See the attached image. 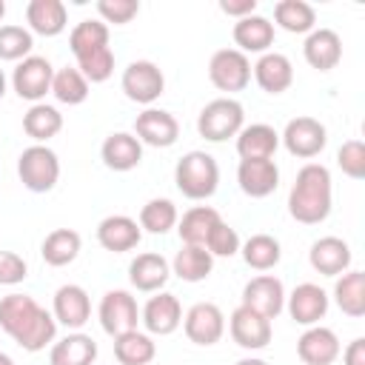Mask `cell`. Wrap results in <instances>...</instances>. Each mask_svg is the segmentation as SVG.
<instances>
[{
    "label": "cell",
    "instance_id": "3957f363",
    "mask_svg": "<svg viewBox=\"0 0 365 365\" xmlns=\"http://www.w3.org/2000/svg\"><path fill=\"white\" fill-rule=\"evenodd\" d=\"M174 182L188 200H208L220 185V165L208 151H188L174 165Z\"/></svg>",
    "mask_w": 365,
    "mask_h": 365
},
{
    "label": "cell",
    "instance_id": "5b68a950",
    "mask_svg": "<svg viewBox=\"0 0 365 365\" xmlns=\"http://www.w3.org/2000/svg\"><path fill=\"white\" fill-rule=\"evenodd\" d=\"M17 177L29 191L46 194L60 180V160L48 145L34 143V145L23 148V154L17 157Z\"/></svg>",
    "mask_w": 365,
    "mask_h": 365
},
{
    "label": "cell",
    "instance_id": "484cf974",
    "mask_svg": "<svg viewBox=\"0 0 365 365\" xmlns=\"http://www.w3.org/2000/svg\"><path fill=\"white\" fill-rule=\"evenodd\" d=\"M171 277V265L163 254H154V251H145V254H137L128 265V279L137 291L143 294H154L160 291Z\"/></svg>",
    "mask_w": 365,
    "mask_h": 365
},
{
    "label": "cell",
    "instance_id": "4316f807",
    "mask_svg": "<svg viewBox=\"0 0 365 365\" xmlns=\"http://www.w3.org/2000/svg\"><path fill=\"white\" fill-rule=\"evenodd\" d=\"M26 23L31 34L40 37H57L68 26V11L63 0H31L26 6Z\"/></svg>",
    "mask_w": 365,
    "mask_h": 365
},
{
    "label": "cell",
    "instance_id": "5bb4252c",
    "mask_svg": "<svg viewBox=\"0 0 365 365\" xmlns=\"http://www.w3.org/2000/svg\"><path fill=\"white\" fill-rule=\"evenodd\" d=\"M140 322L145 325V334L151 336H168L182 325V305L174 294L157 291L140 311Z\"/></svg>",
    "mask_w": 365,
    "mask_h": 365
},
{
    "label": "cell",
    "instance_id": "d590c367",
    "mask_svg": "<svg viewBox=\"0 0 365 365\" xmlns=\"http://www.w3.org/2000/svg\"><path fill=\"white\" fill-rule=\"evenodd\" d=\"M274 20L288 34H311L317 29V11L305 0H279L274 6Z\"/></svg>",
    "mask_w": 365,
    "mask_h": 365
},
{
    "label": "cell",
    "instance_id": "277c9868",
    "mask_svg": "<svg viewBox=\"0 0 365 365\" xmlns=\"http://www.w3.org/2000/svg\"><path fill=\"white\" fill-rule=\"evenodd\" d=\"M245 125V108L234 97H217L202 106L197 117V131L208 143H225L228 137H237Z\"/></svg>",
    "mask_w": 365,
    "mask_h": 365
},
{
    "label": "cell",
    "instance_id": "e575fe53",
    "mask_svg": "<svg viewBox=\"0 0 365 365\" xmlns=\"http://www.w3.org/2000/svg\"><path fill=\"white\" fill-rule=\"evenodd\" d=\"M63 128V114L48 106V103H34L26 114H23V131L37 143L46 145L51 137H57Z\"/></svg>",
    "mask_w": 365,
    "mask_h": 365
},
{
    "label": "cell",
    "instance_id": "83f0119b",
    "mask_svg": "<svg viewBox=\"0 0 365 365\" xmlns=\"http://www.w3.org/2000/svg\"><path fill=\"white\" fill-rule=\"evenodd\" d=\"M279 148V134L268 123L242 125L237 134V154L240 160H271Z\"/></svg>",
    "mask_w": 365,
    "mask_h": 365
},
{
    "label": "cell",
    "instance_id": "f546056e",
    "mask_svg": "<svg viewBox=\"0 0 365 365\" xmlns=\"http://www.w3.org/2000/svg\"><path fill=\"white\" fill-rule=\"evenodd\" d=\"M168 265H171V274H177L182 282H202L214 271V257L202 245H185L182 242Z\"/></svg>",
    "mask_w": 365,
    "mask_h": 365
},
{
    "label": "cell",
    "instance_id": "f1b7e54d",
    "mask_svg": "<svg viewBox=\"0 0 365 365\" xmlns=\"http://www.w3.org/2000/svg\"><path fill=\"white\" fill-rule=\"evenodd\" d=\"M94 359L97 342L83 331H71L63 339H54L48 351V365H94Z\"/></svg>",
    "mask_w": 365,
    "mask_h": 365
},
{
    "label": "cell",
    "instance_id": "9c48e42d",
    "mask_svg": "<svg viewBox=\"0 0 365 365\" xmlns=\"http://www.w3.org/2000/svg\"><path fill=\"white\" fill-rule=\"evenodd\" d=\"M208 80L220 91H242L251 83V60L237 48H220L208 60Z\"/></svg>",
    "mask_w": 365,
    "mask_h": 365
},
{
    "label": "cell",
    "instance_id": "52a82bcc",
    "mask_svg": "<svg viewBox=\"0 0 365 365\" xmlns=\"http://www.w3.org/2000/svg\"><path fill=\"white\" fill-rule=\"evenodd\" d=\"M120 86H123V94L131 100V103H140V106H148L165 91V77L160 71L157 63L151 60H134L125 66L123 77H120Z\"/></svg>",
    "mask_w": 365,
    "mask_h": 365
},
{
    "label": "cell",
    "instance_id": "8d00e7d4",
    "mask_svg": "<svg viewBox=\"0 0 365 365\" xmlns=\"http://www.w3.org/2000/svg\"><path fill=\"white\" fill-rule=\"evenodd\" d=\"M240 254H242L245 265L254 268V271H271V268L282 259L279 240L271 237V234H251V237L240 245Z\"/></svg>",
    "mask_w": 365,
    "mask_h": 365
},
{
    "label": "cell",
    "instance_id": "4fadbf2b",
    "mask_svg": "<svg viewBox=\"0 0 365 365\" xmlns=\"http://www.w3.org/2000/svg\"><path fill=\"white\" fill-rule=\"evenodd\" d=\"M134 137L151 148H168L180 137V123L165 108H145L134 120Z\"/></svg>",
    "mask_w": 365,
    "mask_h": 365
},
{
    "label": "cell",
    "instance_id": "cb8c5ba5",
    "mask_svg": "<svg viewBox=\"0 0 365 365\" xmlns=\"http://www.w3.org/2000/svg\"><path fill=\"white\" fill-rule=\"evenodd\" d=\"M302 57L317 71L336 68V63L342 60V40H339V34L334 29H314L311 34H305Z\"/></svg>",
    "mask_w": 365,
    "mask_h": 365
},
{
    "label": "cell",
    "instance_id": "ffe728a7",
    "mask_svg": "<svg viewBox=\"0 0 365 365\" xmlns=\"http://www.w3.org/2000/svg\"><path fill=\"white\" fill-rule=\"evenodd\" d=\"M351 259H354L351 245L339 237H319L308 251L311 268L322 277H339V274L351 271Z\"/></svg>",
    "mask_w": 365,
    "mask_h": 365
},
{
    "label": "cell",
    "instance_id": "7a4b0ae2",
    "mask_svg": "<svg viewBox=\"0 0 365 365\" xmlns=\"http://www.w3.org/2000/svg\"><path fill=\"white\" fill-rule=\"evenodd\" d=\"M334 202L331 171L322 163H305L288 194V214L302 225H317L328 220Z\"/></svg>",
    "mask_w": 365,
    "mask_h": 365
},
{
    "label": "cell",
    "instance_id": "603a6c76",
    "mask_svg": "<svg viewBox=\"0 0 365 365\" xmlns=\"http://www.w3.org/2000/svg\"><path fill=\"white\" fill-rule=\"evenodd\" d=\"M231 37L237 43V51L248 54H265L274 46V23L262 14H248L234 23Z\"/></svg>",
    "mask_w": 365,
    "mask_h": 365
},
{
    "label": "cell",
    "instance_id": "f5cc1de1",
    "mask_svg": "<svg viewBox=\"0 0 365 365\" xmlns=\"http://www.w3.org/2000/svg\"><path fill=\"white\" fill-rule=\"evenodd\" d=\"M3 17H6V3L0 0V20H3Z\"/></svg>",
    "mask_w": 365,
    "mask_h": 365
},
{
    "label": "cell",
    "instance_id": "2e32d148",
    "mask_svg": "<svg viewBox=\"0 0 365 365\" xmlns=\"http://www.w3.org/2000/svg\"><path fill=\"white\" fill-rule=\"evenodd\" d=\"M228 331H231V339L245 351H262L271 342V319L259 317L257 311H251L245 305L231 311Z\"/></svg>",
    "mask_w": 365,
    "mask_h": 365
},
{
    "label": "cell",
    "instance_id": "7c38bea8",
    "mask_svg": "<svg viewBox=\"0 0 365 365\" xmlns=\"http://www.w3.org/2000/svg\"><path fill=\"white\" fill-rule=\"evenodd\" d=\"M182 331L194 345H217L225 334V314L214 302H197L182 317Z\"/></svg>",
    "mask_w": 365,
    "mask_h": 365
},
{
    "label": "cell",
    "instance_id": "7dc6e473",
    "mask_svg": "<svg viewBox=\"0 0 365 365\" xmlns=\"http://www.w3.org/2000/svg\"><path fill=\"white\" fill-rule=\"evenodd\" d=\"M220 11L242 20L248 14H257V0H220Z\"/></svg>",
    "mask_w": 365,
    "mask_h": 365
},
{
    "label": "cell",
    "instance_id": "816d5d0a",
    "mask_svg": "<svg viewBox=\"0 0 365 365\" xmlns=\"http://www.w3.org/2000/svg\"><path fill=\"white\" fill-rule=\"evenodd\" d=\"M3 94H6V74H3V68H0V100H3Z\"/></svg>",
    "mask_w": 365,
    "mask_h": 365
},
{
    "label": "cell",
    "instance_id": "d6986e66",
    "mask_svg": "<svg viewBox=\"0 0 365 365\" xmlns=\"http://www.w3.org/2000/svg\"><path fill=\"white\" fill-rule=\"evenodd\" d=\"M237 182L240 191L251 200H262L277 191L279 185V168L274 160H240L237 165Z\"/></svg>",
    "mask_w": 365,
    "mask_h": 365
},
{
    "label": "cell",
    "instance_id": "74e56055",
    "mask_svg": "<svg viewBox=\"0 0 365 365\" xmlns=\"http://www.w3.org/2000/svg\"><path fill=\"white\" fill-rule=\"evenodd\" d=\"M68 48L74 57H83V54H91V51H100V48H108V26L103 20H80L71 34H68Z\"/></svg>",
    "mask_w": 365,
    "mask_h": 365
},
{
    "label": "cell",
    "instance_id": "60d3db41",
    "mask_svg": "<svg viewBox=\"0 0 365 365\" xmlns=\"http://www.w3.org/2000/svg\"><path fill=\"white\" fill-rule=\"evenodd\" d=\"M31 46H34V34L23 26H0V60H11V63H20L31 54Z\"/></svg>",
    "mask_w": 365,
    "mask_h": 365
},
{
    "label": "cell",
    "instance_id": "e0dca14e",
    "mask_svg": "<svg viewBox=\"0 0 365 365\" xmlns=\"http://www.w3.org/2000/svg\"><path fill=\"white\" fill-rule=\"evenodd\" d=\"M51 317L66 325L68 331H80L88 319H91V299L86 294L83 285H60L54 291V305H51Z\"/></svg>",
    "mask_w": 365,
    "mask_h": 365
},
{
    "label": "cell",
    "instance_id": "44dd1931",
    "mask_svg": "<svg viewBox=\"0 0 365 365\" xmlns=\"http://www.w3.org/2000/svg\"><path fill=\"white\" fill-rule=\"evenodd\" d=\"M339 336L325 325H311L297 339V356L305 365H331L339 356Z\"/></svg>",
    "mask_w": 365,
    "mask_h": 365
},
{
    "label": "cell",
    "instance_id": "7bdbcfd3",
    "mask_svg": "<svg viewBox=\"0 0 365 365\" xmlns=\"http://www.w3.org/2000/svg\"><path fill=\"white\" fill-rule=\"evenodd\" d=\"M240 245H242V240H240L237 228H231L225 220H220L205 240V251L211 257H234V254H240Z\"/></svg>",
    "mask_w": 365,
    "mask_h": 365
},
{
    "label": "cell",
    "instance_id": "681fc988",
    "mask_svg": "<svg viewBox=\"0 0 365 365\" xmlns=\"http://www.w3.org/2000/svg\"><path fill=\"white\" fill-rule=\"evenodd\" d=\"M234 365H268L265 359H259V356H245V359H237Z\"/></svg>",
    "mask_w": 365,
    "mask_h": 365
},
{
    "label": "cell",
    "instance_id": "7402d4cb",
    "mask_svg": "<svg viewBox=\"0 0 365 365\" xmlns=\"http://www.w3.org/2000/svg\"><path fill=\"white\" fill-rule=\"evenodd\" d=\"M251 74L257 80V86L265 91V94H282L291 88L294 83V66L285 54L279 51H265L259 54V60L251 66Z\"/></svg>",
    "mask_w": 365,
    "mask_h": 365
},
{
    "label": "cell",
    "instance_id": "b9f144b4",
    "mask_svg": "<svg viewBox=\"0 0 365 365\" xmlns=\"http://www.w3.org/2000/svg\"><path fill=\"white\" fill-rule=\"evenodd\" d=\"M77 71L88 83H106L114 74V54H111V48H100V51L77 57Z\"/></svg>",
    "mask_w": 365,
    "mask_h": 365
},
{
    "label": "cell",
    "instance_id": "ee69618b",
    "mask_svg": "<svg viewBox=\"0 0 365 365\" xmlns=\"http://www.w3.org/2000/svg\"><path fill=\"white\" fill-rule=\"evenodd\" d=\"M336 165L351 180H362L365 177V143L362 140H345L336 151Z\"/></svg>",
    "mask_w": 365,
    "mask_h": 365
},
{
    "label": "cell",
    "instance_id": "ab89813d",
    "mask_svg": "<svg viewBox=\"0 0 365 365\" xmlns=\"http://www.w3.org/2000/svg\"><path fill=\"white\" fill-rule=\"evenodd\" d=\"M51 94L63 106H80L88 97V80L77 71V66L74 68H68V66L66 68H57L54 71V80H51Z\"/></svg>",
    "mask_w": 365,
    "mask_h": 365
},
{
    "label": "cell",
    "instance_id": "f35d334b",
    "mask_svg": "<svg viewBox=\"0 0 365 365\" xmlns=\"http://www.w3.org/2000/svg\"><path fill=\"white\" fill-rule=\"evenodd\" d=\"M177 220H180L177 205L171 200H165V197H154L140 208V220L137 222L148 234H168L171 228H177Z\"/></svg>",
    "mask_w": 365,
    "mask_h": 365
},
{
    "label": "cell",
    "instance_id": "8fae6325",
    "mask_svg": "<svg viewBox=\"0 0 365 365\" xmlns=\"http://www.w3.org/2000/svg\"><path fill=\"white\" fill-rule=\"evenodd\" d=\"M240 305L257 311L265 319H277L282 314V308H285V285H282V279H277L274 274H259V277L248 279L245 288H242V302Z\"/></svg>",
    "mask_w": 365,
    "mask_h": 365
},
{
    "label": "cell",
    "instance_id": "4dcf8cb0",
    "mask_svg": "<svg viewBox=\"0 0 365 365\" xmlns=\"http://www.w3.org/2000/svg\"><path fill=\"white\" fill-rule=\"evenodd\" d=\"M334 302L351 319L365 317V274L362 271L339 274L334 282Z\"/></svg>",
    "mask_w": 365,
    "mask_h": 365
},
{
    "label": "cell",
    "instance_id": "c3c4849f",
    "mask_svg": "<svg viewBox=\"0 0 365 365\" xmlns=\"http://www.w3.org/2000/svg\"><path fill=\"white\" fill-rule=\"evenodd\" d=\"M342 365H365V339L362 336L348 342V348L342 351Z\"/></svg>",
    "mask_w": 365,
    "mask_h": 365
},
{
    "label": "cell",
    "instance_id": "9a60e30c",
    "mask_svg": "<svg viewBox=\"0 0 365 365\" xmlns=\"http://www.w3.org/2000/svg\"><path fill=\"white\" fill-rule=\"evenodd\" d=\"M285 308L297 325L311 328L328 314V294L317 282H299L291 294H285Z\"/></svg>",
    "mask_w": 365,
    "mask_h": 365
},
{
    "label": "cell",
    "instance_id": "836d02e7",
    "mask_svg": "<svg viewBox=\"0 0 365 365\" xmlns=\"http://www.w3.org/2000/svg\"><path fill=\"white\" fill-rule=\"evenodd\" d=\"M80 245H83V240H80V234L74 228H54L51 234H46V240L40 245V257H43L46 265L63 268V265L77 259Z\"/></svg>",
    "mask_w": 365,
    "mask_h": 365
},
{
    "label": "cell",
    "instance_id": "ac0fdd59",
    "mask_svg": "<svg viewBox=\"0 0 365 365\" xmlns=\"http://www.w3.org/2000/svg\"><path fill=\"white\" fill-rule=\"evenodd\" d=\"M143 240V228L128 214H108L97 225V242L111 254H125L137 248Z\"/></svg>",
    "mask_w": 365,
    "mask_h": 365
},
{
    "label": "cell",
    "instance_id": "f6af8a7d",
    "mask_svg": "<svg viewBox=\"0 0 365 365\" xmlns=\"http://www.w3.org/2000/svg\"><path fill=\"white\" fill-rule=\"evenodd\" d=\"M97 14L103 23L125 26L140 14V3L137 0H97Z\"/></svg>",
    "mask_w": 365,
    "mask_h": 365
},
{
    "label": "cell",
    "instance_id": "d4e9b609",
    "mask_svg": "<svg viewBox=\"0 0 365 365\" xmlns=\"http://www.w3.org/2000/svg\"><path fill=\"white\" fill-rule=\"evenodd\" d=\"M100 157L111 171H131L143 163V143L131 131H114L103 140Z\"/></svg>",
    "mask_w": 365,
    "mask_h": 365
},
{
    "label": "cell",
    "instance_id": "ba28073f",
    "mask_svg": "<svg viewBox=\"0 0 365 365\" xmlns=\"http://www.w3.org/2000/svg\"><path fill=\"white\" fill-rule=\"evenodd\" d=\"M97 319L103 325V331L114 339L125 331H134L137 322H140V308H137V299L131 297V291H123V288H114V291H106L103 299H100V308H97Z\"/></svg>",
    "mask_w": 365,
    "mask_h": 365
},
{
    "label": "cell",
    "instance_id": "bcb514c9",
    "mask_svg": "<svg viewBox=\"0 0 365 365\" xmlns=\"http://www.w3.org/2000/svg\"><path fill=\"white\" fill-rule=\"evenodd\" d=\"M29 277V265L14 251H0V285H17Z\"/></svg>",
    "mask_w": 365,
    "mask_h": 365
},
{
    "label": "cell",
    "instance_id": "1f68e13d",
    "mask_svg": "<svg viewBox=\"0 0 365 365\" xmlns=\"http://www.w3.org/2000/svg\"><path fill=\"white\" fill-rule=\"evenodd\" d=\"M157 356V342L145 331H125L114 336V359L120 365H151Z\"/></svg>",
    "mask_w": 365,
    "mask_h": 365
},
{
    "label": "cell",
    "instance_id": "30bf717a",
    "mask_svg": "<svg viewBox=\"0 0 365 365\" xmlns=\"http://www.w3.org/2000/svg\"><path fill=\"white\" fill-rule=\"evenodd\" d=\"M279 143L285 145V151L291 157L311 160L328 145V131L314 117H294V120H288L285 131L279 134Z\"/></svg>",
    "mask_w": 365,
    "mask_h": 365
},
{
    "label": "cell",
    "instance_id": "f907efd6",
    "mask_svg": "<svg viewBox=\"0 0 365 365\" xmlns=\"http://www.w3.org/2000/svg\"><path fill=\"white\" fill-rule=\"evenodd\" d=\"M0 365H14V359H11L9 354H3V351H0Z\"/></svg>",
    "mask_w": 365,
    "mask_h": 365
},
{
    "label": "cell",
    "instance_id": "8992f818",
    "mask_svg": "<svg viewBox=\"0 0 365 365\" xmlns=\"http://www.w3.org/2000/svg\"><path fill=\"white\" fill-rule=\"evenodd\" d=\"M51 80H54V68L40 54H29L11 71V88H14V94L20 100H29L31 106L34 103H43V97L51 91Z\"/></svg>",
    "mask_w": 365,
    "mask_h": 365
},
{
    "label": "cell",
    "instance_id": "d6a6232c",
    "mask_svg": "<svg viewBox=\"0 0 365 365\" xmlns=\"http://www.w3.org/2000/svg\"><path fill=\"white\" fill-rule=\"evenodd\" d=\"M220 211L211 208V205H194L188 208L180 220H177V234L185 245H202L205 248V240L211 234V228L220 222Z\"/></svg>",
    "mask_w": 365,
    "mask_h": 365
},
{
    "label": "cell",
    "instance_id": "6da1fadb",
    "mask_svg": "<svg viewBox=\"0 0 365 365\" xmlns=\"http://www.w3.org/2000/svg\"><path fill=\"white\" fill-rule=\"evenodd\" d=\"M0 328L29 354L43 351L57 336V319L29 294L0 297Z\"/></svg>",
    "mask_w": 365,
    "mask_h": 365
}]
</instances>
